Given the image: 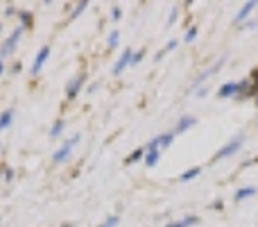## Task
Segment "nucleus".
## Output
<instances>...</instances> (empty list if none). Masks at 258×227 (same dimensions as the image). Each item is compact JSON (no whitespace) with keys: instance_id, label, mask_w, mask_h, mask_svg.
Here are the masks:
<instances>
[{"instance_id":"nucleus-14","label":"nucleus","mask_w":258,"mask_h":227,"mask_svg":"<svg viewBox=\"0 0 258 227\" xmlns=\"http://www.w3.org/2000/svg\"><path fill=\"white\" fill-rule=\"evenodd\" d=\"M197 223H200L197 216H186V218H181V220H172V223H168L165 227H190V225H197Z\"/></svg>"},{"instance_id":"nucleus-13","label":"nucleus","mask_w":258,"mask_h":227,"mask_svg":"<svg viewBox=\"0 0 258 227\" xmlns=\"http://www.w3.org/2000/svg\"><path fill=\"white\" fill-rule=\"evenodd\" d=\"M256 7H258V3H254V0H249V3H245V5H242V9H240V12L236 14V23H242V21H245V18L251 14V9H256Z\"/></svg>"},{"instance_id":"nucleus-5","label":"nucleus","mask_w":258,"mask_h":227,"mask_svg":"<svg viewBox=\"0 0 258 227\" xmlns=\"http://www.w3.org/2000/svg\"><path fill=\"white\" fill-rule=\"evenodd\" d=\"M84 84H86V73L82 71V73H77V75H73L71 80L66 82V100H75L77 96H80V91L84 89Z\"/></svg>"},{"instance_id":"nucleus-7","label":"nucleus","mask_w":258,"mask_h":227,"mask_svg":"<svg viewBox=\"0 0 258 227\" xmlns=\"http://www.w3.org/2000/svg\"><path fill=\"white\" fill-rule=\"evenodd\" d=\"M159 159H161V150H159V141H156V137L152 139L150 143H147V148H145V166L147 168H154L156 164H159Z\"/></svg>"},{"instance_id":"nucleus-31","label":"nucleus","mask_w":258,"mask_h":227,"mask_svg":"<svg viewBox=\"0 0 258 227\" xmlns=\"http://www.w3.org/2000/svg\"><path fill=\"white\" fill-rule=\"evenodd\" d=\"M0 155H3V141H0Z\"/></svg>"},{"instance_id":"nucleus-30","label":"nucleus","mask_w":258,"mask_h":227,"mask_svg":"<svg viewBox=\"0 0 258 227\" xmlns=\"http://www.w3.org/2000/svg\"><path fill=\"white\" fill-rule=\"evenodd\" d=\"M5 71H7V64H5V62H3V59H0V77H3V75H5Z\"/></svg>"},{"instance_id":"nucleus-22","label":"nucleus","mask_w":258,"mask_h":227,"mask_svg":"<svg viewBox=\"0 0 258 227\" xmlns=\"http://www.w3.org/2000/svg\"><path fill=\"white\" fill-rule=\"evenodd\" d=\"M200 173H202V168H200V166H195V168H188L179 179H181V182H190V179H195Z\"/></svg>"},{"instance_id":"nucleus-6","label":"nucleus","mask_w":258,"mask_h":227,"mask_svg":"<svg viewBox=\"0 0 258 227\" xmlns=\"http://www.w3.org/2000/svg\"><path fill=\"white\" fill-rule=\"evenodd\" d=\"M50 53H52V48H50L48 43L45 46H41L39 48V53H36V57H34V62H32V66H30V73L32 75H41V71H43V66L48 64V59H50Z\"/></svg>"},{"instance_id":"nucleus-21","label":"nucleus","mask_w":258,"mask_h":227,"mask_svg":"<svg viewBox=\"0 0 258 227\" xmlns=\"http://www.w3.org/2000/svg\"><path fill=\"white\" fill-rule=\"evenodd\" d=\"M141 159H145V148H136V150L127 157V164H136V161H141Z\"/></svg>"},{"instance_id":"nucleus-18","label":"nucleus","mask_w":258,"mask_h":227,"mask_svg":"<svg viewBox=\"0 0 258 227\" xmlns=\"http://www.w3.org/2000/svg\"><path fill=\"white\" fill-rule=\"evenodd\" d=\"M118 43H120V32L118 30H111L107 36V50H116Z\"/></svg>"},{"instance_id":"nucleus-19","label":"nucleus","mask_w":258,"mask_h":227,"mask_svg":"<svg viewBox=\"0 0 258 227\" xmlns=\"http://www.w3.org/2000/svg\"><path fill=\"white\" fill-rule=\"evenodd\" d=\"M177 46H179V43H177V39H170L168 43H165V48H163V50H159V53H156V57H154V59H156V62H159V59H163L165 55H168V53H172V50L177 48Z\"/></svg>"},{"instance_id":"nucleus-20","label":"nucleus","mask_w":258,"mask_h":227,"mask_svg":"<svg viewBox=\"0 0 258 227\" xmlns=\"http://www.w3.org/2000/svg\"><path fill=\"white\" fill-rule=\"evenodd\" d=\"M14 179H16V170H14L12 166L3 164V182H5V184H12Z\"/></svg>"},{"instance_id":"nucleus-3","label":"nucleus","mask_w":258,"mask_h":227,"mask_svg":"<svg viewBox=\"0 0 258 227\" xmlns=\"http://www.w3.org/2000/svg\"><path fill=\"white\" fill-rule=\"evenodd\" d=\"M251 80H240V82H224L218 89V98L227 100V98H245L247 89H249Z\"/></svg>"},{"instance_id":"nucleus-9","label":"nucleus","mask_w":258,"mask_h":227,"mask_svg":"<svg viewBox=\"0 0 258 227\" xmlns=\"http://www.w3.org/2000/svg\"><path fill=\"white\" fill-rule=\"evenodd\" d=\"M192 125H197V118L195 116H181V118L177 120V125H174V137H177V134H183V132H188V129L192 127Z\"/></svg>"},{"instance_id":"nucleus-23","label":"nucleus","mask_w":258,"mask_h":227,"mask_svg":"<svg viewBox=\"0 0 258 227\" xmlns=\"http://www.w3.org/2000/svg\"><path fill=\"white\" fill-rule=\"evenodd\" d=\"M118 223H120V216L111 214V216H107V218L102 220V225H100V227H118Z\"/></svg>"},{"instance_id":"nucleus-17","label":"nucleus","mask_w":258,"mask_h":227,"mask_svg":"<svg viewBox=\"0 0 258 227\" xmlns=\"http://www.w3.org/2000/svg\"><path fill=\"white\" fill-rule=\"evenodd\" d=\"M254 196H256V187H242V189H238V193H236V202H242Z\"/></svg>"},{"instance_id":"nucleus-33","label":"nucleus","mask_w":258,"mask_h":227,"mask_svg":"<svg viewBox=\"0 0 258 227\" xmlns=\"http://www.w3.org/2000/svg\"><path fill=\"white\" fill-rule=\"evenodd\" d=\"M256 103H258V100H256Z\"/></svg>"},{"instance_id":"nucleus-24","label":"nucleus","mask_w":258,"mask_h":227,"mask_svg":"<svg viewBox=\"0 0 258 227\" xmlns=\"http://www.w3.org/2000/svg\"><path fill=\"white\" fill-rule=\"evenodd\" d=\"M143 57H145V50H136V53L132 55V62H129V66H138V64L143 62Z\"/></svg>"},{"instance_id":"nucleus-16","label":"nucleus","mask_w":258,"mask_h":227,"mask_svg":"<svg viewBox=\"0 0 258 227\" xmlns=\"http://www.w3.org/2000/svg\"><path fill=\"white\" fill-rule=\"evenodd\" d=\"M89 9V0H82V3H77L75 7H73V12L68 14V21H75L77 16H82V14Z\"/></svg>"},{"instance_id":"nucleus-1","label":"nucleus","mask_w":258,"mask_h":227,"mask_svg":"<svg viewBox=\"0 0 258 227\" xmlns=\"http://www.w3.org/2000/svg\"><path fill=\"white\" fill-rule=\"evenodd\" d=\"M25 27L23 25H16L12 32L7 34V39L3 41V46H0V59H7V57H12L14 53H16V48H18V43H21V39H23V34H25Z\"/></svg>"},{"instance_id":"nucleus-11","label":"nucleus","mask_w":258,"mask_h":227,"mask_svg":"<svg viewBox=\"0 0 258 227\" xmlns=\"http://www.w3.org/2000/svg\"><path fill=\"white\" fill-rule=\"evenodd\" d=\"M63 129H66V120H63V118H57L52 125H50V132H48V137L52 139V141H57V139L63 134Z\"/></svg>"},{"instance_id":"nucleus-26","label":"nucleus","mask_w":258,"mask_h":227,"mask_svg":"<svg viewBox=\"0 0 258 227\" xmlns=\"http://www.w3.org/2000/svg\"><path fill=\"white\" fill-rule=\"evenodd\" d=\"M16 14H18V9L14 7V5H7V7H5V12H3V16L5 18H14Z\"/></svg>"},{"instance_id":"nucleus-28","label":"nucleus","mask_w":258,"mask_h":227,"mask_svg":"<svg viewBox=\"0 0 258 227\" xmlns=\"http://www.w3.org/2000/svg\"><path fill=\"white\" fill-rule=\"evenodd\" d=\"M177 16H179V9H177V7H172V12H170V16H168V27H172V25H174Z\"/></svg>"},{"instance_id":"nucleus-29","label":"nucleus","mask_w":258,"mask_h":227,"mask_svg":"<svg viewBox=\"0 0 258 227\" xmlns=\"http://www.w3.org/2000/svg\"><path fill=\"white\" fill-rule=\"evenodd\" d=\"M21 71H23V62H14L12 68H9V73H12V75H18Z\"/></svg>"},{"instance_id":"nucleus-27","label":"nucleus","mask_w":258,"mask_h":227,"mask_svg":"<svg viewBox=\"0 0 258 227\" xmlns=\"http://www.w3.org/2000/svg\"><path fill=\"white\" fill-rule=\"evenodd\" d=\"M122 18V9L118 7V5H113L111 7V21H120Z\"/></svg>"},{"instance_id":"nucleus-15","label":"nucleus","mask_w":258,"mask_h":227,"mask_svg":"<svg viewBox=\"0 0 258 227\" xmlns=\"http://www.w3.org/2000/svg\"><path fill=\"white\" fill-rule=\"evenodd\" d=\"M156 141H159V150L163 152L165 148L172 146V141H174V132H165V134H161V137H156Z\"/></svg>"},{"instance_id":"nucleus-12","label":"nucleus","mask_w":258,"mask_h":227,"mask_svg":"<svg viewBox=\"0 0 258 227\" xmlns=\"http://www.w3.org/2000/svg\"><path fill=\"white\" fill-rule=\"evenodd\" d=\"M12 123H14V109H5V112H0V132L9 129Z\"/></svg>"},{"instance_id":"nucleus-8","label":"nucleus","mask_w":258,"mask_h":227,"mask_svg":"<svg viewBox=\"0 0 258 227\" xmlns=\"http://www.w3.org/2000/svg\"><path fill=\"white\" fill-rule=\"evenodd\" d=\"M132 55H134V50L132 48H125L122 50V55L118 57V62L113 64V68H111V73L113 75H120L125 68H129V62H132Z\"/></svg>"},{"instance_id":"nucleus-25","label":"nucleus","mask_w":258,"mask_h":227,"mask_svg":"<svg viewBox=\"0 0 258 227\" xmlns=\"http://www.w3.org/2000/svg\"><path fill=\"white\" fill-rule=\"evenodd\" d=\"M195 36H197V27H188V32L183 34V41H186V43H192Z\"/></svg>"},{"instance_id":"nucleus-4","label":"nucleus","mask_w":258,"mask_h":227,"mask_svg":"<svg viewBox=\"0 0 258 227\" xmlns=\"http://www.w3.org/2000/svg\"><path fill=\"white\" fill-rule=\"evenodd\" d=\"M242 143H245V134H238V137H233L231 141H227L218 152H215L213 161H222V159H227V157L236 155V152L242 148Z\"/></svg>"},{"instance_id":"nucleus-2","label":"nucleus","mask_w":258,"mask_h":227,"mask_svg":"<svg viewBox=\"0 0 258 227\" xmlns=\"http://www.w3.org/2000/svg\"><path fill=\"white\" fill-rule=\"evenodd\" d=\"M82 141V134H73V137L63 139L61 146L57 148V150L52 152V164H66L68 159H71L73 150H75V146Z\"/></svg>"},{"instance_id":"nucleus-32","label":"nucleus","mask_w":258,"mask_h":227,"mask_svg":"<svg viewBox=\"0 0 258 227\" xmlns=\"http://www.w3.org/2000/svg\"><path fill=\"white\" fill-rule=\"evenodd\" d=\"M0 36H3V23H0Z\"/></svg>"},{"instance_id":"nucleus-10","label":"nucleus","mask_w":258,"mask_h":227,"mask_svg":"<svg viewBox=\"0 0 258 227\" xmlns=\"http://www.w3.org/2000/svg\"><path fill=\"white\" fill-rule=\"evenodd\" d=\"M16 18H18V21H21V23H18V25H23V27H25V30H32V27H34V14H32L30 9H18Z\"/></svg>"}]
</instances>
